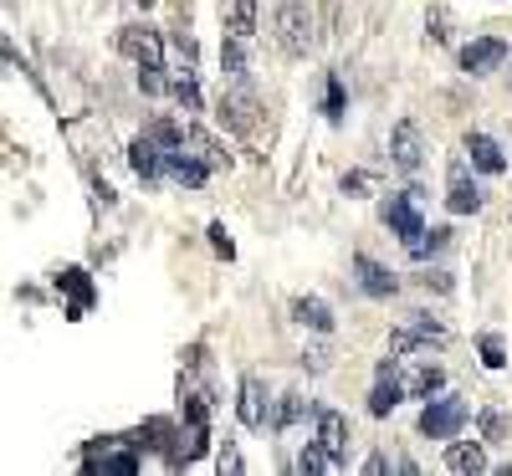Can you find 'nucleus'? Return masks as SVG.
<instances>
[{
	"label": "nucleus",
	"mask_w": 512,
	"mask_h": 476,
	"mask_svg": "<svg viewBox=\"0 0 512 476\" xmlns=\"http://www.w3.org/2000/svg\"><path fill=\"white\" fill-rule=\"evenodd\" d=\"M185 149H190V154H195L200 164H210V169H226V164H231L226 144H216V139H210L205 128H195V123L185 128Z\"/></svg>",
	"instance_id": "obj_18"
},
{
	"label": "nucleus",
	"mask_w": 512,
	"mask_h": 476,
	"mask_svg": "<svg viewBox=\"0 0 512 476\" xmlns=\"http://www.w3.org/2000/svg\"><path fill=\"white\" fill-rule=\"evenodd\" d=\"M354 272H359V287L369 292V297H395V287H400V277L390 272V267H379L374 256H354Z\"/></svg>",
	"instance_id": "obj_12"
},
{
	"label": "nucleus",
	"mask_w": 512,
	"mask_h": 476,
	"mask_svg": "<svg viewBox=\"0 0 512 476\" xmlns=\"http://www.w3.org/2000/svg\"><path fill=\"white\" fill-rule=\"evenodd\" d=\"M477 354H482L487 369H502V364H507V349H502L497 333H482V338H477Z\"/></svg>",
	"instance_id": "obj_33"
},
{
	"label": "nucleus",
	"mask_w": 512,
	"mask_h": 476,
	"mask_svg": "<svg viewBox=\"0 0 512 476\" xmlns=\"http://www.w3.org/2000/svg\"><path fill=\"white\" fill-rule=\"evenodd\" d=\"M446 466H451L456 476H477V471H487V451H482L477 441H451Z\"/></svg>",
	"instance_id": "obj_19"
},
{
	"label": "nucleus",
	"mask_w": 512,
	"mask_h": 476,
	"mask_svg": "<svg viewBox=\"0 0 512 476\" xmlns=\"http://www.w3.org/2000/svg\"><path fill=\"white\" fill-rule=\"evenodd\" d=\"M164 144L154 139V134H144V139H134V149H128V164H134V175L144 180V185H154L159 175H164Z\"/></svg>",
	"instance_id": "obj_11"
},
{
	"label": "nucleus",
	"mask_w": 512,
	"mask_h": 476,
	"mask_svg": "<svg viewBox=\"0 0 512 476\" xmlns=\"http://www.w3.org/2000/svg\"><path fill=\"white\" fill-rule=\"evenodd\" d=\"M446 205L456 215H477L482 210V190L472 185V175H466V159H451V169H446Z\"/></svg>",
	"instance_id": "obj_7"
},
{
	"label": "nucleus",
	"mask_w": 512,
	"mask_h": 476,
	"mask_svg": "<svg viewBox=\"0 0 512 476\" xmlns=\"http://www.w3.org/2000/svg\"><path fill=\"white\" fill-rule=\"evenodd\" d=\"M318 441L328 446V456L338 466H344V456H349V420L338 410H318Z\"/></svg>",
	"instance_id": "obj_13"
},
{
	"label": "nucleus",
	"mask_w": 512,
	"mask_h": 476,
	"mask_svg": "<svg viewBox=\"0 0 512 476\" xmlns=\"http://www.w3.org/2000/svg\"><path fill=\"white\" fill-rule=\"evenodd\" d=\"M420 282H425V287H436V292H451V277H446V272H425Z\"/></svg>",
	"instance_id": "obj_39"
},
{
	"label": "nucleus",
	"mask_w": 512,
	"mask_h": 476,
	"mask_svg": "<svg viewBox=\"0 0 512 476\" xmlns=\"http://www.w3.org/2000/svg\"><path fill=\"white\" fill-rule=\"evenodd\" d=\"M297 471H303V476H323V471H338V461L328 456V446H323V441H308V446H303V456H297Z\"/></svg>",
	"instance_id": "obj_25"
},
{
	"label": "nucleus",
	"mask_w": 512,
	"mask_h": 476,
	"mask_svg": "<svg viewBox=\"0 0 512 476\" xmlns=\"http://www.w3.org/2000/svg\"><path fill=\"white\" fill-rule=\"evenodd\" d=\"M482 436H487V441H507V436H512L507 410H482Z\"/></svg>",
	"instance_id": "obj_32"
},
{
	"label": "nucleus",
	"mask_w": 512,
	"mask_h": 476,
	"mask_svg": "<svg viewBox=\"0 0 512 476\" xmlns=\"http://www.w3.org/2000/svg\"><path fill=\"white\" fill-rule=\"evenodd\" d=\"M308 410H313V405H308L303 395H297V389H287V395H282V405H277V415H272V425H277V430H292V425L303 420Z\"/></svg>",
	"instance_id": "obj_27"
},
{
	"label": "nucleus",
	"mask_w": 512,
	"mask_h": 476,
	"mask_svg": "<svg viewBox=\"0 0 512 476\" xmlns=\"http://www.w3.org/2000/svg\"><path fill=\"white\" fill-rule=\"evenodd\" d=\"M221 72H226L231 82H246V77H251L246 52H241V36H231V31H226V41H221Z\"/></svg>",
	"instance_id": "obj_24"
},
{
	"label": "nucleus",
	"mask_w": 512,
	"mask_h": 476,
	"mask_svg": "<svg viewBox=\"0 0 512 476\" xmlns=\"http://www.w3.org/2000/svg\"><path fill=\"white\" fill-rule=\"evenodd\" d=\"M420 349H431V338H425L420 328H410V323H405V328H395V333H390V354H395V359H410V354H420Z\"/></svg>",
	"instance_id": "obj_26"
},
{
	"label": "nucleus",
	"mask_w": 512,
	"mask_h": 476,
	"mask_svg": "<svg viewBox=\"0 0 512 476\" xmlns=\"http://www.w3.org/2000/svg\"><path fill=\"white\" fill-rule=\"evenodd\" d=\"M292 318L303 323V328H313V333H328L333 328V308H328L323 297H297L292 302Z\"/></svg>",
	"instance_id": "obj_22"
},
{
	"label": "nucleus",
	"mask_w": 512,
	"mask_h": 476,
	"mask_svg": "<svg viewBox=\"0 0 512 476\" xmlns=\"http://www.w3.org/2000/svg\"><path fill=\"white\" fill-rule=\"evenodd\" d=\"M425 36H431L436 47H446V41H451V11H446V6H431V11H425Z\"/></svg>",
	"instance_id": "obj_28"
},
{
	"label": "nucleus",
	"mask_w": 512,
	"mask_h": 476,
	"mask_svg": "<svg viewBox=\"0 0 512 476\" xmlns=\"http://www.w3.org/2000/svg\"><path fill=\"white\" fill-rule=\"evenodd\" d=\"M216 471H221V476H241V471H246V461H241V451H236V446H226V451L216 456Z\"/></svg>",
	"instance_id": "obj_35"
},
{
	"label": "nucleus",
	"mask_w": 512,
	"mask_h": 476,
	"mask_svg": "<svg viewBox=\"0 0 512 476\" xmlns=\"http://www.w3.org/2000/svg\"><path fill=\"white\" fill-rule=\"evenodd\" d=\"M221 123L231 128V134H256V123H262V103H256V93L246 88V82H236V93L221 98Z\"/></svg>",
	"instance_id": "obj_4"
},
{
	"label": "nucleus",
	"mask_w": 512,
	"mask_h": 476,
	"mask_svg": "<svg viewBox=\"0 0 512 476\" xmlns=\"http://www.w3.org/2000/svg\"><path fill=\"white\" fill-rule=\"evenodd\" d=\"M461 149L472 154V164L482 169V175H502V169H507V154H502V144H497V139H487V134H477V128L466 134V144H461Z\"/></svg>",
	"instance_id": "obj_14"
},
{
	"label": "nucleus",
	"mask_w": 512,
	"mask_h": 476,
	"mask_svg": "<svg viewBox=\"0 0 512 476\" xmlns=\"http://www.w3.org/2000/svg\"><path fill=\"white\" fill-rule=\"evenodd\" d=\"M415 200H420V190H405V195H390V200H384V210H379V215H384V226H390L405 246H410V241L425 231V221H420Z\"/></svg>",
	"instance_id": "obj_5"
},
{
	"label": "nucleus",
	"mask_w": 512,
	"mask_h": 476,
	"mask_svg": "<svg viewBox=\"0 0 512 476\" xmlns=\"http://www.w3.org/2000/svg\"><path fill=\"white\" fill-rule=\"evenodd\" d=\"M210 246H216V256H226V262H231V256H236V241L226 236V226H221V221L210 226Z\"/></svg>",
	"instance_id": "obj_36"
},
{
	"label": "nucleus",
	"mask_w": 512,
	"mask_h": 476,
	"mask_svg": "<svg viewBox=\"0 0 512 476\" xmlns=\"http://www.w3.org/2000/svg\"><path fill=\"white\" fill-rule=\"evenodd\" d=\"M205 446H210V430H205V420H190L185 430H180V441H175V451H169V466H190V461H200L205 456Z\"/></svg>",
	"instance_id": "obj_15"
},
{
	"label": "nucleus",
	"mask_w": 512,
	"mask_h": 476,
	"mask_svg": "<svg viewBox=\"0 0 512 476\" xmlns=\"http://www.w3.org/2000/svg\"><path fill=\"white\" fill-rule=\"evenodd\" d=\"M303 369H313V374H323V369H328V349H323V343L303 349Z\"/></svg>",
	"instance_id": "obj_37"
},
{
	"label": "nucleus",
	"mask_w": 512,
	"mask_h": 476,
	"mask_svg": "<svg viewBox=\"0 0 512 476\" xmlns=\"http://www.w3.org/2000/svg\"><path fill=\"white\" fill-rule=\"evenodd\" d=\"M390 154H395V164L405 169V175H415V169H420V159H425V134H420L415 118H400V123H395Z\"/></svg>",
	"instance_id": "obj_8"
},
{
	"label": "nucleus",
	"mask_w": 512,
	"mask_h": 476,
	"mask_svg": "<svg viewBox=\"0 0 512 476\" xmlns=\"http://www.w3.org/2000/svg\"><path fill=\"white\" fill-rule=\"evenodd\" d=\"M149 134H154L164 149H185V128H180L175 118H154V123H149Z\"/></svg>",
	"instance_id": "obj_30"
},
{
	"label": "nucleus",
	"mask_w": 512,
	"mask_h": 476,
	"mask_svg": "<svg viewBox=\"0 0 512 476\" xmlns=\"http://www.w3.org/2000/svg\"><path fill=\"white\" fill-rule=\"evenodd\" d=\"M221 16H226V31L251 41L256 36V0H221Z\"/></svg>",
	"instance_id": "obj_20"
},
{
	"label": "nucleus",
	"mask_w": 512,
	"mask_h": 476,
	"mask_svg": "<svg viewBox=\"0 0 512 476\" xmlns=\"http://www.w3.org/2000/svg\"><path fill=\"white\" fill-rule=\"evenodd\" d=\"M410 328H420L425 338L436 343V349H446V343H451V328H446V323H436L431 313H410Z\"/></svg>",
	"instance_id": "obj_31"
},
{
	"label": "nucleus",
	"mask_w": 512,
	"mask_h": 476,
	"mask_svg": "<svg viewBox=\"0 0 512 476\" xmlns=\"http://www.w3.org/2000/svg\"><path fill=\"white\" fill-rule=\"evenodd\" d=\"M139 6H154V0H139Z\"/></svg>",
	"instance_id": "obj_41"
},
{
	"label": "nucleus",
	"mask_w": 512,
	"mask_h": 476,
	"mask_svg": "<svg viewBox=\"0 0 512 476\" xmlns=\"http://www.w3.org/2000/svg\"><path fill=\"white\" fill-rule=\"evenodd\" d=\"M374 190H379V180H374V175H364V169L344 175V195H374Z\"/></svg>",
	"instance_id": "obj_34"
},
{
	"label": "nucleus",
	"mask_w": 512,
	"mask_h": 476,
	"mask_svg": "<svg viewBox=\"0 0 512 476\" xmlns=\"http://www.w3.org/2000/svg\"><path fill=\"white\" fill-rule=\"evenodd\" d=\"M118 52L139 62V88L149 98L169 88V77H164V41H159L154 26H123L118 31Z\"/></svg>",
	"instance_id": "obj_1"
},
{
	"label": "nucleus",
	"mask_w": 512,
	"mask_h": 476,
	"mask_svg": "<svg viewBox=\"0 0 512 476\" xmlns=\"http://www.w3.org/2000/svg\"><path fill=\"white\" fill-rule=\"evenodd\" d=\"M466 420H472L466 400H456V395H446V400H431V405L420 410V436H431V441H456Z\"/></svg>",
	"instance_id": "obj_3"
},
{
	"label": "nucleus",
	"mask_w": 512,
	"mask_h": 476,
	"mask_svg": "<svg viewBox=\"0 0 512 476\" xmlns=\"http://www.w3.org/2000/svg\"><path fill=\"white\" fill-rule=\"evenodd\" d=\"M236 415H241V425H251V430H262V425H267V384L256 379V374H241Z\"/></svg>",
	"instance_id": "obj_10"
},
{
	"label": "nucleus",
	"mask_w": 512,
	"mask_h": 476,
	"mask_svg": "<svg viewBox=\"0 0 512 476\" xmlns=\"http://www.w3.org/2000/svg\"><path fill=\"white\" fill-rule=\"evenodd\" d=\"M164 175H175L180 185H190V190H195V185H205L210 164H200L190 149H169V154H164Z\"/></svg>",
	"instance_id": "obj_16"
},
{
	"label": "nucleus",
	"mask_w": 512,
	"mask_h": 476,
	"mask_svg": "<svg viewBox=\"0 0 512 476\" xmlns=\"http://www.w3.org/2000/svg\"><path fill=\"white\" fill-rule=\"evenodd\" d=\"M384 471H390V461H384V456H369L364 461V476H384Z\"/></svg>",
	"instance_id": "obj_40"
},
{
	"label": "nucleus",
	"mask_w": 512,
	"mask_h": 476,
	"mask_svg": "<svg viewBox=\"0 0 512 476\" xmlns=\"http://www.w3.org/2000/svg\"><path fill=\"white\" fill-rule=\"evenodd\" d=\"M169 93H175V103H180L185 113H195V108H200V88H195V62H180L175 72H169Z\"/></svg>",
	"instance_id": "obj_23"
},
{
	"label": "nucleus",
	"mask_w": 512,
	"mask_h": 476,
	"mask_svg": "<svg viewBox=\"0 0 512 476\" xmlns=\"http://www.w3.org/2000/svg\"><path fill=\"white\" fill-rule=\"evenodd\" d=\"M405 400V384H400V364H395V354L379 364V384H374V395H369V415H390L395 405Z\"/></svg>",
	"instance_id": "obj_9"
},
{
	"label": "nucleus",
	"mask_w": 512,
	"mask_h": 476,
	"mask_svg": "<svg viewBox=\"0 0 512 476\" xmlns=\"http://www.w3.org/2000/svg\"><path fill=\"white\" fill-rule=\"evenodd\" d=\"M507 62V41L502 36H477V41H466L461 47V72H472V77H487Z\"/></svg>",
	"instance_id": "obj_6"
},
{
	"label": "nucleus",
	"mask_w": 512,
	"mask_h": 476,
	"mask_svg": "<svg viewBox=\"0 0 512 476\" xmlns=\"http://www.w3.org/2000/svg\"><path fill=\"white\" fill-rule=\"evenodd\" d=\"M272 26H277V47L287 57H308L318 47V26H313V11L303 6V0H282Z\"/></svg>",
	"instance_id": "obj_2"
},
{
	"label": "nucleus",
	"mask_w": 512,
	"mask_h": 476,
	"mask_svg": "<svg viewBox=\"0 0 512 476\" xmlns=\"http://www.w3.org/2000/svg\"><path fill=\"white\" fill-rule=\"evenodd\" d=\"M62 287L72 292V302H67V318L77 323L82 313L93 308V282H88V272H82V267H72V272H62Z\"/></svg>",
	"instance_id": "obj_21"
},
{
	"label": "nucleus",
	"mask_w": 512,
	"mask_h": 476,
	"mask_svg": "<svg viewBox=\"0 0 512 476\" xmlns=\"http://www.w3.org/2000/svg\"><path fill=\"white\" fill-rule=\"evenodd\" d=\"M400 384H405V400H431L436 389L446 384V374H441L436 364H415V369L400 374Z\"/></svg>",
	"instance_id": "obj_17"
},
{
	"label": "nucleus",
	"mask_w": 512,
	"mask_h": 476,
	"mask_svg": "<svg viewBox=\"0 0 512 476\" xmlns=\"http://www.w3.org/2000/svg\"><path fill=\"white\" fill-rule=\"evenodd\" d=\"M446 241H451V231H446V226H436V231H420V236H415V241H410L405 251L415 256V262H420V256H431V251H441Z\"/></svg>",
	"instance_id": "obj_29"
},
{
	"label": "nucleus",
	"mask_w": 512,
	"mask_h": 476,
	"mask_svg": "<svg viewBox=\"0 0 512 476\" xmlns=\"http://www.w3.org/2000/svg\"><path fill=\"white\" fill-rule=\"evenodd\" d=\"M338 113H344V82L328 77V118H338Z\"/></svg>",
	"instance_id": "obj_38"
}]
</instances>
